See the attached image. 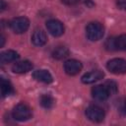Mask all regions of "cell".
<instances>
[{
    "label": "cell",
    "mask_w": 126,
    "mask_h": 126,
    "mask_svg": "<svg viewBox=\"0 0 126 126\" xmlns=\"http://www.w3.org/2000/svg\"><path fill=\"white\" fill-rule=\"evenodd\" d=\"M32 77L36 81L41 82V83H45V84H49L53 81L51 74L46 70H36L32 73Z\"/></svg>",
    "instance_id": "7c38bea8"
},
{
    "label": "cell",
    "mask_w": 126,
    "mask_h": 126,
    "mask_svg": "<svg viewBox=\"0 0 126 126\" xmlns=\"http://www.w3.org/2000/svg\"><path fill=\"white\" fill-rule=\"evenodd\" d=\"M83 65L80 61L76 59H69L64 63V71L70 76H75L81 72Z\"/></svg>",
    "instance_id": "52a82bcc"
},
{
    "label": "cell",
    "mask_w": 126,
    "mask_h": 126,
    "mask_svg": "<svg viewBox=\"0 0 126 126\" xmlns=\"http://www.w3.org/2000/svg\"><path fill=\"white\" fill-rule=\"evenodd\" d=\"M86 116L93 122H101L104 119V111L97 105H90L86 108Z\"/></svg>",
    "instance_id": "5b68a950"
},
{
    "label": "cell",
    "mask_w": 126,
    "mask_h": 126,
    "mask_svg": "<svg viewBox=\"0 0 126 126\" xmlns=\"http://www.w3.org/2000/svg\"><path fill=\"white\" fill-rule=\"evenodd\" d=\"M116 5H117V7L119 9L126 11V0H117L116 1Z\"/></svg>",
    "instance_id": "ffe728a7"
},
{
    "label": "cell",
    "mask_w": 126,
    "mask_h": 126,
    "mask_svg": "<svg viewBox=\"0 0 126 126\" xmlns=\"http://www.w3.org/2000/svg\"><path fill=\"white\" fill-rule=\"evenodd\" d=\"M9 27L15 33H24L30 27V21L26 17H17L10 21Z\"/></svg>",
    "instance_id": "3957f363"
},
{
    "label": "cell",
    "mask_w": 126,
    "mask_h": 126,
    "mask_svg": "<svg viewBox=\"0 0 126 126\" xmlns=\"http://www.w3.org/2000/svg\"><path fill=\"white\" fill-rule=\"evenodd\" d=\"M32 69V64L29 60H24V61L17 62L12 67V71L14 73H18V74L27 73V72L31 71Z\"/></svg>",
    "instance_id": "8fae6325"
},
{
    "label": "cell",
    "mask_w": 126,
    "mask_h": 126,
    "mask_svg": "<svg viewBox=\"0 0 126 126\" xmlns=\"http://www.w3.org/2000/svg\"><path fill=\"white\" fill-rule=\"evenodd\" d=\"M115 46L118 50H126V34H121L115 38Z\"/></svg>",
    "instance_id": "e0dca14e"
},
{
    "label": "cell",
    "mask_w": 126,
    "mask_h": 126,
    "mask_svg": "<svg viewBox=\"0 0 126 126\" xmlns=\"http://www.w3.org/2000/svg\"><path fill=\"white\" fill-rule=\"evenodd\" d=\"M104 85L107 88V90H108V92H109L110 94H115L117 92V84L115 82H113V81H107Z\"/></svg>",
    "instance_id": "ac0fdd59"
},
{
    "label": "cell",
    "mask_w": 126,
    "mask_h": 126,
    "mask_svg": "<svg viewBox=\"0 0 126 126\" xmlns=\"http://www.w3.org/2000/svg\"><path fill=\"white\" fill-rule=\"evenodd\" d=\"M86 34L92 41L99 40L104 34V28L99 22H92L86 27Z\"/></svg>",
    "instance_id": "6da1fadb"
},
{
    "label": "cell",
    "mask_w": 126,
    "mask_h": 126,
    "mask_svg": "<svg viewBox=\"0 0 126 126\" xmlns=\"http://www.w3.org/2000/svg\"><path fill=\"white\" fill-rule=\"evenodd\" d=\"M61 2L65 5H68V6H72V5H76L77 3L80 2V0H61Z\"/></svg>",
    "instance_id": "44dd1931"
},
{
    "label": "cell",
    "mask_w": 126,
    "mask_h": 126,
    "mask_svg": "<svg viewBox=\"0 0 126 126\" xmlns=\"http://www.w3.org/2000/svg\"><path fill=\"white\" fill-rule=\"evenodd\" d=\"M19 57H20V55L18 52L14 51V50H6L0 54V62L2 64L11 63V62H14L17 59H19Z\"/></svg>",
    "instance_id": "4fadbf2b"
},
{
    "label": "cell",
    "mask_w": 126,
    "mask_h": 126,
    "mask_svg": "<svg viewBox=\"0 0 126 126\" xmlns=\"http://www.w3.org/2000/svg\"><path fill=\"white\" fill-rule=\"evenodd\" d=\"M103 76H104L103 72H101L100 70H94V71L88 72L85 75H83L81 80L84 84H93V83L102 79Z\"/></svg>",
    "instance_id": "9c48e42d"
},
{
    "label": "cell",
    "mask_w": 126,
    "mask_h": 126,
    "mask_svg": "<svg viewBox=\"0 0 126 126\" xmlns=\"http://www.w3.org/2000/svg\"><path fill=\"white\" fill-rule=\"evenodd\" d=\"M92 95L94 98L102 101V100L107 99L108 96L110 95V94H109L107 88L105 87V85H97L92 89Z\"/></svg>",
    "instance_id": "ba28073f"
},
{
    "label": "cell",
    "mask_w": 126,
    "mask_h": 126,
    "mask_svg": "<svg viewBox=\"0 0 126 126\" xmlns=\"http://www.w3.org/2000/svg\"><path fill=\"white\" fill-rule=\"evenodd\" d=\"M5 6H6V5H5V2H4V0H1V10H2V11L5 9Z\"/></svg>",
    "instance_id": "7402d4cb"
},
{
    "label": "cell",
    "mask_w": 126,
    "mask_h": 126,
    "mask_svg": "<svg viewBox=\"0 0 126 126\" xmlns=\"http://www.w3.org/2000/svg\"><path fill=\"white\" fill-rule=\"evenodd\" d=\"M46 29L53 36H60L64 33L65 31L64 25L60 21L55 19H51L46 22Z\"/></svg>",
    "instance_id": "8992f818"
},
{
    "label": "cell",
    "mask_w": 126,
    "mask_h": 126,
    "mask_svg": "<svg viewBox=\"0 0 126 126\" xmlns=\"http://www.w3.org/2000/svg\"><path fill=\"white\" fill-rule=\"evenodd\" d=\"M0 38H1V43H0V46L2 47V46L4 45V40H5V38H4V36H3V35H1V37H0Z\"/></svg>",
    "instance_id": "603a6c76"
},
{
    "label": "cell",
    "mask_w": 126,
    "mask_h": 126,
    "mask_svg": "<svg viewBox=\"0 0 126 126\" xmlns=\"http://www.w3.org/2000/svg\"><path fill=\"white\" fill-rule=\"evenodd\" d=\"M0 87H1V94H2L3 97L8 96V95H10V94H12L14 93V89H13L12 85L8 81L4 80L3 78L1 79Z\"/></svg>",
    "instance_id": "9a60e30c"
},
{
    "label": "cell",
    "mask_w": 126,
    "mask_h": 126,
    "mask_svg": "<svg viewBox=\"0 0 126 126\" xmlns=\"http://www.w3.org/2000/svg\"><path fill=\"white\" fill-rule=\"evenodd\" d=\"M68 55H69V49L67 47H65V46H58L52 52V57L57 59V60L64 59Z\"/></svg>",
    "instance_id": "5bb4252c"
},
{
    "label": "cell",
    "mask_w": 126,
    "mask_h": 126,
    "mask_svg": "<svg viewBox=\"0 0 126 126\" xmlns=\"http://www.w3.org/2000/svg\"><path fill=\"white\" fill-rule=\"evenodd\" d=\"M32 42L35 46H42L47 42V35L42 30H35L32 35Z\"/></svg>",
    "instance_id": "30bf717a"
},
{
    "label": "cell",
    "mask_w": 126,
    "mask_h": 126,
    "mask_svg": "<svg viewBox=\"0 0 126 126\" xmlns=\"http://www.w3.org/2000/svg\"><path fill=\"white\" fill-rule=\"evenodd\" d=\"M12 116L15 120L27 121L32 117V109L25 103H19L14 107Z\"/></svg>",
    "instance_id": "7a4b0ae2"
},
{
    "label": "cell",
    "mask_w": 126,
    "mask_h": 126,
    "mask_svg": "<svg viewBox=\"0 0 126 126\" xmlns=\"http://www.w3.org/2000/svg\"><path fill=\"white\" fill-rule=\"evenodd\" d=\"M105 48L107 50H116V46H115V38L110 37L107 38V40L105 41Z\"/></svg>",
    "instance_id": "d6986e66"
},
{
    "label": "cell",
    "mask_w": 126,
    "mask_h": 126,
    "mask_svg": "<svg viewBox=\"0 0 126 126\" xmlns=\"http://www.w3.org/2000/svg\"><path fill=\"white\" fill-rule=\"evenodd\" d=\"M54 98L50 95V94H43L40 96V99H39V103L42 107L44 108H51L53 105H54Z\"/></svg>",
    "instance_id": "2e32d148"
},
{
    "label": "cell",
    "mask_w": 126,
    "mask_h": 126,
    "mask_svg": "<svg viewBox=\"0 0 126 126\" xmlns=\"http://www.w3.org/2000/svg\"><path fill=\"white\" fill-rule=\"evenodd\" d=\"M106 68L109 72L119 75L126 73V60L122 58H113L106 64Z\"/></svg>",
    "instance_id": "277c9868"
}]
</instances>
